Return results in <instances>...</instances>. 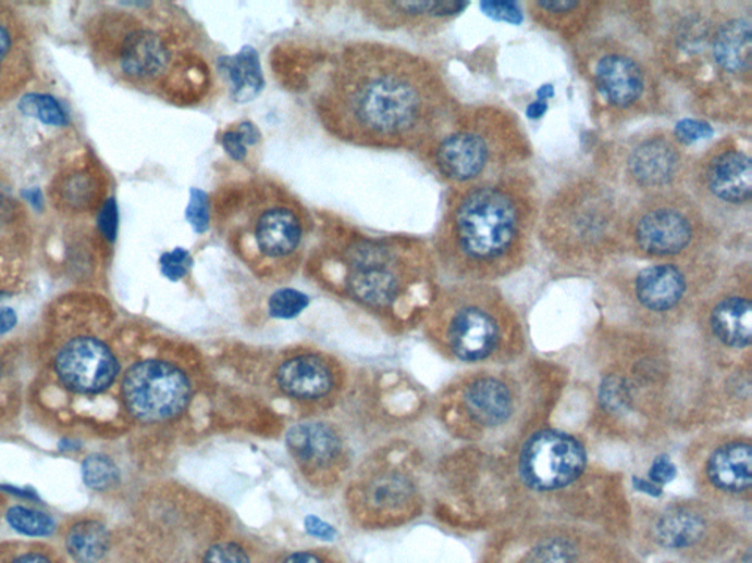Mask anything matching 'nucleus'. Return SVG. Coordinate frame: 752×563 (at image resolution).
Segmentation results:
<instances>
[{"instance_id": "nucleus-1", "label": "nucleus", "mask_w": 752, "mask_h": 563, "mask_svg": "<svg viewBox=\"0 0 752 563\" xmlns=\"http://www.w3.org/2000/svg\"><path fill=\"white\" fill-rule=\"evenodd\" d=\"M312 104L340 141L372 149L422 146L443 111L434 70L406 50L356 41L330 54L315 74Z\"/></svg>"}, {"instance_id": "nucleus-2", "label": "nucleus", "mask_w": 752, "mask_h": 563, "mask_svg": "<svg viewBox=\"0 0 752 563\" xmlns=\"http://www.w3.org/2000/svg\"><path fill=\"white\" fill-rule=\"evenodd\" d=\"M210 224L239 259L259 268L304 258L315 226L304 203L268 176L222 187L210 200Z\"/></svg>"}, {"instance_id": "nucleus-3", "label": "nucleus", "mask_w": 752, "mask_h": 563, "mask_svg": "<svg viewBox=\"0 0 752 563\" xmlns=\"http://www.w3.org/2000/svg\"><path fill=\"white\" fill-rule=\"evenodd\" d=\"M319 262L342 268L347 292L360 304L384 309L400 297L402 272L418 250L415 239L330 225L315 243Z\"/></svg>"}, {"instance_id": "nucleus-4", "label": "nucleus", "mask_w": 752, "mask_h": 563, "mask_svg": "<svg viewBox=\"0 0 752 563\" xmlns=\"http://www.w3.org/2000/svg\"><path fill=\"white\" fill-rule=\"evenodd\" d=\"M448 235L468 259L490 262L506 255L520 228L518 204L502 188H474L448 217Z\"/></svg>"}, {"instance_id": "nucleus-5", "label": "nucleus", "mask_w": 752, "mask_h": 563, "mask_svg": "<svg viewBox=\"0 0 752 563\" xmlns=\"http://www.w3.org/2000/svg\"><path fill=\"white\" fill-rule=\"evenodd\" d=\"M190 395L186 374L165 361H141L124 376L125 405L141 422H163L175 417L186 409Z\"/></svg>"}, {"instance_id": "nucleus-6", "label": "nucleus", "mask_w": 752, "mask_h": 563, "mask_svg": "<svg viewBox=\"0 0 752 563\" xmlns=\"http://www.w3.org/2000/svg\"><path fill=\"white\" fill-rule=\"evenodd\" d=\"M585 451L574 437L560 431L537 433L520 455V473L537 490H556L577 480L585 468Z\"/></svg>"}, {"instance_id": "nucleus-7", "label": "nucleus", "mask_w": 752, "mask_h": 563, "mask_svg": "<svg viewBox=\"0 0 752 563\" xmlns=\"http://www.w3.org/2000/svg\"><path fill=\"white\" fill-rule=\"evenodd\" d=\"M54 370L65 388L78 393H99L115 381L120 364L102 340L79 336L59 350Z\"/></svg>"}, {"instance_id": "nucleus-8", "label": "nucleus", "mask_w": 752, "mask_h": 563, "mask_svg": "<svg viewBox=\"0 0 752 563\" xmlns=\"http://www.w3.org/2000/svg\"><path fill=\"white\" fill-rule=\"evenodd\" d=\"M694 229L679 210L662 208L646 212L636 228L638 246L651 255H675L691 242Z\"/></svg>"}, {"instance_id": "nucleus-9", "label": "nucleus", "mask_w": 752, "mask_h": 563, "mask_svg": "<svg viewBox=\"0 0 752 563\" xmlns=\"http://www.w3.org/2000/svg\"><path fill=\"white\" fill-rule=\"evenodd\" d=\"M449 346L465 361L484 360L497 347L498 327L484 311L466 306L453 318L448 329Z\"/></svg>"}, {"instance_id": "nucleus-10", "label": "nucleus", "mask_w": 752, "mask_h": 563, "mask_svg": "<svg viewBox=\"0 0 752 563\" xmlns=\"http://www.w3.org/2000/svg\"><path fill=\"white\" fill-rule=\"evenodd\" d=\"M489 161L485 141L477 134L456 133L440 142L435 151L441 174L456 180L477 178Z\"/></svg>"}, {"instance_id": "nucleus-11", "label": "nucleus", "mask_w": 752, "mask_h": 563, "mask_svg": "<svg viewBox=\"0 0 752 563\" xmlns=\"http://www.w3.org/2000/svg\"><path fill=\"white\" fill-rule=\"evenodd\" d=\"M710 191L726 203L742 204L751 199V159L738 150L717 154L707 170Z\"/></svg>"}, {"instance_id": "nucleus-12", "label": "nucleus", "mask_w": 752, "mask_h": 563, "mask_svg": "<svg viewBox=\"0 0 752 563\" xmlns=\"http://www.w3.org/2000/svg\"><path fill=\"white\" fill-rule=\"evenodd\" d=\"M595 82L604 98L615 107H630L644 92V75L632 59L608 54L596 65Z\"/></svg>"}, {"instance_id": "nucleus-13", "label": "nucleus", "mask_w": 752, "mask_h": 563, "mask_svg": "<svg viewBox=\"0 0 752 563\" xmlns=\"http://www.w3.org/2000/svg\"><path fill=\"white\" fill-rule=\"evenodd\" d=\"M279 384L289 397L315 399L330 392L333 388V376L318 356L300 355L281 365Z\"/></svg>"}, {"instance_id": "nucleus-14", "label": "nucleus", "mask_w": 752, "mask_h": 563, "mask_svg": "<svg viewBox=\"0 0 752 563\" xmlns=\"http://www.w3.org/2000/svg\"><path fill=\"white\" fill-rule=\"evenodd\" d=\"M636 289L638 300L646 309L666 311L682 300L687 282L678 267L658 264L644 268L638 275Z\"/></svg>"}, {"instance_id": "nucleus-15", "label": "nucleus", "mask_w": 752, "mask_h": 563, "mask_svg": "<svg viewBox=\"0 0 752 563\" xmlns=\"http://www.w3.org/2000/svg\"><path fill=\"white\" fill-rule=\"evenodd\" d=\"M360 10L381 27H396L407 21L423 18H445L460 14L469 7L468 2H367Z\"/></svg>"}, {"instance_id": "nucleus-16", "label": "nucleus", "mask_w": 752, "mask_h": 563, "mask_svg": "<svg viewBox=\"0 0 752 563\" xmlns=\"http://www.w3.org/2000/svg\"><path fill=\"white\" fill-rule=\"evenodd\" d=\"M678 162V151L669 141L650 140L633 150L629 166L638 183L646 187H659L674 178Z\"/></svg>"}, {"instance_id": "nucleus-17", "label": "nucleus", "mask_w": 752, "mask_h": 563, "mask_svg": "<svg viewBox=\"0 0 752 563\" xmlns=\"http://www.w3.org/2000/svg\"><path fill=\"white\" fill-rule=\"evenodd\" d=\"M708 477L714 486L726 491H745L752 483V451L748 443H730L717 449L710 458Z\"/></svg>"}, {"instance_id": "nucleus-18", "label": "nucleus", "mask_w": 752, "mask_h": 563, "mask_svg": "<svg viewBox=\"0 0 752 563\" xmlns=\"http://www.w3.org/2000/svg\"><path fill=\"white\" fill-rule=\"evenodd\" d=\"M289 451L308 464H328L338 455L340 440L333 428L322 423L297 424L287 435Z\"/></svg>"}, {"instance_id": "nucleus-19", "label": "nucleus", "mask_w": 752, "mask_h": 563, "mask_svg": "<svg viewBox=\"0 0 752 563\" xmlns=\"http://www.w3.org/2000/svg\"><path fill=\"white\" fill-rule=\"evenodd\" d=\"M751 36L750 20L737 18L722 25L713 43L717 64L733 74L750 70Z\"/></svg>"}, {"instance_id": "nucleus-20", "label": "nucleus", "mask_w": 752, "mask_h": 563, "mask_svg": "<svg viewBox=\"0 0 752 563\" xmlns=\"http://www.w3.org/2000/svg\"><path fill=\"white\" fill-rule=\"evenodd\" d=\"M469 414L484 426H498L511 414L510 392L502 381L482 379L474 381L465 395Z\"/></svg>"}, {"instance_id": "nucleus-21", "label": "nucleus", "mask_w": 752, "mask_h": 563, "mask_svg": "<svg viewBox=\"0 0 752 563\" xmlns=\"http://www.w3.org/2000/svg\"><path fill=\"white\" fill-rule=\"evenodd\" d=\"M714 334L726 346L745 348L751 343L752 309L745 298H728L718 302L712 314Z\"/></svg>"}, {"instance_id": "nucleus-22", "label": "nucleus", "mask_w": 752, "mask_h": 563, "mask_svg": "<svg viewBox=\"0 0 752 563\" xmlns=\"http://www.w3.org/2000/svg\"><path fill=\"white\" fill-rule=\"evenodd\" d=\"M220 70L229 77L231 92L237 102H249L262 91L264 79L259 54L250 46H245L234 57L221 59Z\"/></svg>"}, {"instance_id": "nucleus-23", "label": "nucleus", "mask_w": 752, "mask_h": 563, "mask_svg": "<svg viewBox=\"0 0 752 563\" xmlns=\"http://www.w3.org/2000/svg\"><path fill=\"white\" fill-rule=\"evenodd\" d=\"M111 543L108 528L100 521L84 520L73 525L66 535V550L78 563H98Z\"/></svg>"}, {"instance_id": "nucleus-24", "label": "nucleus", "mask_w": 752, "mask_h": 563, "mask_svg": "<svg viewBox=\"0 0 752 563\" xmlns=\"http://www.w3.org/2000/svg\"><path fill=\"white\" fill-rule=\"evenodd\" d=\"M704 521L685 510H671L655 525V539L666 549H685L704 535Z\"/></svg>"}, {"instance_id": "nucleus-25", "label": "nucleus", "mask_w": 752, "mask_h": 563, "mask_svg": "<svg viewBox=\"0 0 752 563\" xmlns=\"http://www.w3.org/2000/svg\"><path fill=\"white\" fill-rule=\"evenodd\" d=\"M98 196V180L87 171H73L61 176L53 188V199L59 208L74 213L94 208Z\"/></svg>"}, {"instance_id": "nucleus-26", "label": "nucleus", "mask_w": 752, "mask_h": 563, "mask_svg": "<svg viewBox=\"0 0 752 563\" xmlns=\"http://www.w3.org/2000/svg\"><path fill=\"white\" fill-rule=\"evenodd\" d=\"M8 524L20 535L28 537L52 536L57 529V523L44 511L33 510L27 506H14L8 511Z\"/></svg>"}, {"instance_id": "nucleus-27", "label": "nucleus", "mask_w": 752, "mask_h": 563, "mask_svg": "<svg viewBox=\"0 0 752 563\" xmlns=\"http://www.w3.org/2000/svg\"><path fill=\"white\" fill-rule=\"evenodd\" d=\"M83 480L88 489L107 490L120 480V470L115 462L102 453L87 456L82 465Z\"/></svg>"}, {"instance_id": "nucleus-28", "label": "nucleus", "mask_w": 752, "mask_h": 563, "mask_svg": "<svg viewBox=\"0 0 752 563\" xmlns=\"http://www.w3.org/2000/svg\"><path fill=\"white\" fill-rule=\"evenodd\" d=\"M21 109L29 116H35L46 125L65 127L69 116L57 99L49 95H28L21 102Z\"/></svg>"}, {"instance_id": "nucleus-29", "label": "nucleus", "mask_w": 752, "mask_h": 563, "mask_svg": "<svg viewBox=\"0 0 752 563\" xmlns=\"http://www.w3.org/2000/svg\"><path fill=\"white\" fill-rule=\"evenodd\" d=\"M410 493L409 483L400 476H382L373 481L369 489V499L373 505L389 508L398 505Z\"/></svg>"}, {"instance_id": "nucleus-30", "label": "nucleus", "mask_w": 752, "mask_h": 563, "mask_svg": "<svg viewBox=\"0 0 752 563\" xmlns=\"http://www.w3.org/2000/svg\"><path fill=\"white\" fill-rule=\"evenodd\" d=\"M309 297L297 291V289H280L269 298V314L274 318H281V321H289V318L300 316L306 306L309 305Z\"/></svg>"}, {"instance_id": "nucleus-31", "label": "nucleus", "mask_w": 752, "mask_h": 563, "mask_svg": "<svg viewBox=\"0 0 752 563\" xmlns=\"http://www.w3.org/2000/svg\"><path fill=\"white\" fill-rule=\"evenodd\" d=\"M577 550L567 540L553 539L538 545L529 553L527 563H575Z\"/></svg>"}, {"instance_id": "nucleus-32", "label": "nucleus", "mask_w": 752, "mask_h": 563, "mask_svg": "<svg viewBox=\"0 0 752 563\" xmlns=\"http://www.w3.org/2000/svg\"><path fill=\"white\" fill-rule=\"evenodd\" d=\"M186 217L196 234H205L210 225L209 196L199 188H192L190 201H188Z\"/></svg>"}, {"instance_id": "nucleus-33", "label": "nucleus", "mask_w": 752, "mask_h": 563, "mask_svg": "<svg viewBox=\"0 0 752 563\" xmlns=\"http://www.w3.org/2000/svg\"><path fill=\"white\" fill-rule=\"evenodd\" d=\"M192 266V255L184 248H175L161 258L162 275L172 282L183 279L190 272Z\"/></svg>"}, {"instance_id": "nucleus-34", "label": "nucleus", "mask_w": 752, "mask_h": 563, "mask_svg": "<svg viewBox=\"0 0 752 563\" xmlns=\"http://www.w3.org/2000/svg\"><path fill=\"white\" fill-rule=\"evenodd\" d=\"M675 136L683 145H692V142L707 140L712 137L713 128L704 121L683 120L676 125Z\"/></svg>"}, {"instance_id": "nucleus-35", "label": "nucleus", "mask_w": 752, "mask_h": 563, "mask_svg": "<svg viewBox=\"0 0 752 563\" xmlns=\"http://www.w3.org/2000/svg\"><path fill=\"white\" fill-rule=\"evenodd\" d=\"M204 563H250V559L238 545L220 543L206 552Z\"/></svg>"}, {"instance_id": "nucleus-36", "label": "nucleus", "mask_w": 752, "mask_h": 563, "mask_svg": "<svg viewBox=\"0 0 752 563\" xmlns=\"http://www.w3.org/2000/svg\"><path fill=\"white\" fill-rule=\"evenodd\" d=\"M481 10L495 21L510 24H520L523 21L522 10L515 2H481Z\"/></svg>"}, {"instance_id": "nucleus-37", "label": "nucleus", "mask_w": 752, "mask_h": 563, "mask_svg": "<svg viewBox=\"0 0 752 563\" xmlns=\"http://www.w3.org/2000/svg\"><path fill=\"white\" fill-rule=\"evenodd\" d=\"M628 399V389L625 388L624 381L616 379V377L604 381L603 388H601V402L606 409L612 411L625 409Z\"/></svg>"}, {"instance_id": "nucleus-38", "label": "nucleus", "mask_w": 752, "mask_h": 563, "mask_svg": "<svg viewBox=\"0 0 752 563\" xmlns=\"http://www.w3.org/2000/svg\"><path fill=\"white\" fill-rule=\"evenodd\" d=\"M222 149L235 162H245L249 155V146L246 145L245 138L239 134L237 127L226 129L221 137Z\"/></svg>"}, {"instance_id": "nucleus-39", "label": "nucleus", "mask_w": 752, "mask_h": 563, "mask_svg": "<svg viewBox=\"0 0 752 563\" xmlns=\"http://www.w3.org/2000/svg\"><path fill=\"white\" fill-rule=\"evenodd\" d=\"M99 228L108 241H115L118 230V209L115 200L109 199L104 203L99 216Z\"/></svg>"}, {"instance_id": "nucleus-40", "label": "nucleus", "mask_w": 752, "mask_h": 563, "mask_svg": "<svg viewBox=\"0 0 752 563\" xmlns=\"http://www.w3.org/2000/svg\"><path fill=\"white\" fill-rule=\"evenodd\" d=\"M676 477V466L667 456H658L650 468V481L663 486Z\"/></svg>"}, {"instance_id": "nucleus-41", "label": "nucleus", "mask_w": 752, "mask_h": 563, "mask_svg": "<svg viewBox=\"0 0 752 563\" xmlns=\"http://www.w3.org/2000/svg\"><path fill=\"white\" fill-rule=\"evenodd\" d=\"M305 528L310 536L317 537V539L333 541L335 537H337V529H335L333 525L325 523V521L315 515H309L308 518L305 520Z\"/></svg>"}, {"instance_id": "nucleus-42", "label": "nucleus", "mask_w": 752, "mask_h": 563, "mask_svg": "<svg viewBox=\"0 0 752 563\" xmlns=\"http://www.w3.org/2000/svg\"><path fill=\"white\" fill-rule=\"evenodd\" d=\"M538 8L547 12H554V14H565V12H571L577 10L579 2H574V0H545V2H538Z\"/></svg>"}, {"instance_id": "nucleus-43", "label": "nucleus", "mask_w": 752, "mask_h": 563, "mask_svg": "<svg viewBox=\"0 0 752 563\" xmlns=\"http://www.w3.org/2000/svg\"><path fill=\"white\" fill-rule=\"evenodd\" d=\"M19 323V316L10 306H0V335H5L14 329Z\"/></svg>"}, {"instance_id": "nucleus-44", "label": "nucleus", "mask_w": 752, "mask_h": 563, "mask_svg": "<svg viewBox=\"0 0 752 563\" xmlns=\"http://www.w3.org/2000/svg\"><path fill=\"white\" fill-rule=\"evenodd\" d=\"M633 486H636L637 490L642 491V493L654 496V498H657V496L662 495V487L654 485L653 481L642 480V478H633Z\"/></svg>"}, {"instance_id": "nucleus-45", "label": "nucleus", "mask_w": 752, "mask_h": 563, "mask_svg": "<svg viewBox=\"0 0 752 563\" xmlns=\"http://www.w3.org/2000/svg\"><path fill=\"white\" fill-rule=\"evenodd\" d=\"M283 563H322V561L317 556V554L309 552H297L285 559Z\"/></svg>"}, {"instance_id": "nucleus-46", "label": "nucleus", "mask_w": 752, "mask_h": 563, "mask_svg": "<svg viewBox=\"0 0 752 563\" xmlns=\"http://www.w3.org/2000/svg\"><path fill=\"white\" fill-rule=\"evenodd\" d=\"M12 563H53V562L50 561V559L48 556H46V554L32 552V553L21 554V556L14 559V561H12Z\"/></svg>"}, {"instance_id": "nucleus-47", "label": "nucleus", "mask_w": 752, "mask_h": 563, "mask_svg": "<svg viewBox=\"0 0 752 563\" xmlns=\"http://www.w3.org/2000/svg\"><path fill=\"white\" fill-rule=\"evenodd\" d=\"M547 102H541V100H537V102L529 104L527 109V115L528 117H531V120H540V117H543L544 113L547 112Z\"/></svg>"}, {"instance_id": "nucleus-48", "label": "nucleus", "mask_w": 752, "mask_h": 563, "mask_svg": "<svg viewBox=\"0 0 752 563\" xmlns=\"http://www.w3.org/2000/svg\"><path fill=\"white\" fill-rule=\"evenodd\" d=\"M11 49V36L8 29L0 24V62L5 59Z\"/></svg>"}, {"instance_id": "nucleus-49", "label": "nucleus", "mask_w": 752, "mask_h": 563, "mask_svg": "<svg viewBox=\"0 0 752 563\" xmlns=\"http://www.w3.org/2000/svg\"><path fill=\"white\" fill-rule=\"evenodd\" d=\"M25 199L29 201V203H33L35 208L41 209V204H44V197H41L40 190H29L24 192Z\"/></svg>"}, {"instance_id": "nucleus-50", "label": "nucleus", "mask_w": 752, "mask_h": 563, "mask_svg": "<svg viewBox=\"0 0 752 563\" xmlns=\"http://www.w3.org/2000/svg\"><path fill=\"white\" fill-rule=\"evenodd\" d=\"M554 96V87L552 84H545V86L541 87L540 90H538V100H541V102H545V100L553 98Z\"/></svg>"}]
</instances>
